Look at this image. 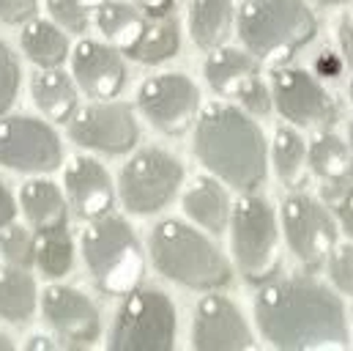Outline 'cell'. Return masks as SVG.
Segmentation results:
<instances>
[{
  "label": "cell",
  "instance_id": "6da1fadb",
  "mask_svg": "<svg viewBox=\"0 0 353 351\" xmlns=\"http://www.w3.org/2000/svg\"><path fill=\"white\" fill-rule=\"evenodd\" d=\"M255 316L265 341L276 349L299 351L348 343L343 302L321 283L304 277L263 283Z\"/></svg>",
  "mask_w": 353,
  "mask_h": 351
},
{
  "label": "cell",
  "instance_id": "7a4b0ae2",
  "mask_svg": "<svg viewBox=\"0 0 353 351\" xmlns=\"http://www.w3.org/2000/svg\"><path fill=\"white\" fill-rule=\"evenodd\" d=\"M194 151L211 173L225 178L239 192H252L263 184V135L236 107L211 104L203 110L194 132Z\"/></svg>",
  "mask_w": 353,
  "mask_h": 351
},
{
  "label": "cell",
  "instance_id": "3957f363",
  "mask_svg": "<svg viewBox=\"0 0 353 351\" xmlns=\"http://www.w3.org/2000/svg\"><path fill=\"white\" fill-rule=\"evenodd\" d=\"M151 258L162 274L197 291L230 283V266L222 253L178 220H165L151 231Z\"/></svg>",
  "mask_w": 353,
  "mask_h": 351
},
{
  "label": "cell",
  "instance_id": "277c9868",
  "mask_svg": "<svg viewBox=\"0 0 353 351\" xmlns=\"http://www.w3.org/2000/svg\"><path fill=\"white\" fill-rule=\"evenodd\" d=\"M318 25L304 0H247L239 11V33L258 58L282 61L301 50Z\"/></svg>",
  "mask_w": 353,
  "mask_h": 351
},
{
  "label": "cell",
  "instance_id": "5b68a950",
  "mask_svg": "<svg viewBox=\"0 0 353 351\" xmlns=\"http://www.w3.org/2000/svg\"><path fill=\"white\" fill-rule=\"evenodd\" d=\"M83 253L104 294H132L143 280V253L126 220L96 217L83 234Z\"/></svg>",
  "mask_w": 353,
  "mask_h": 351
},
{
  "label": "cell",
  "instance_id": "8992f818",
  "mask_svg": "<svg viewBox=\"0 0 353 351\" xmlns=\"http://www.w3.org/2000/svg\"><path fill=\"white\" fill-rule=\"evenodd\" d=\"M176 338L173 302L159 291H132L123 302L110 349L115 351H170Z\"/></svg>",
  "mask_w": 353,
  "mask_h": 351
},
{
  "label": "cell",
  "instance_id": "52a82bcc",
  "mask_svg": "<svg viewBox=\"0 0 353 351\" xmlns=\"http://www.w3.org/2000/svg\"><path fill=\"white\" fill-rule=\"evenodd\" d=\"M233 250L244 277L268 283L279 269V236L271 206L261 198H241L233 211Z\"/></svg>",
  "mask_w": 353,
  "mask_h": 351
},
{
  "label": "cell",
  "instance_id": "ba28073f",
  "mask_svg": "<svg viewBox=\"0 0 353 351\" xmlns=\"http://www.w3.org/2000/svg\"><path fill=\"white\" fill-rule=\"evenodd\" d=\"M183 178V168L173 154L159 149H145L134 154L121 173V198L129 211L151 214L159 211Z\"/></svg>",
  "mask_w": 353,
  "mask_h": 351
},
{
  "label": "cell",
  "instance_id": "9c48e42d",
  "mask_svg": "<svg viewBox=\"0 0 353 351\" xmlns=\"http://www.w3.org/2000/svg\"><path fill=\"white\" fill-rule=\"evenodd\" d=\"M282 225L290 250L307 269H321L337 247V228L326 209L307 195H290L282 203Z\"/></svg>",
  "mask_w": 353,
  "mask_h": 351
},
{
  "label": "cell",
  "instance_id": "30bf717a",
  "mask_svg": "<svg viewBox=\"0 0 353 351\" xmlns=\"http://www.w3.org/2000/svg\"><path fill=\"white\" fill-rule=\"evenodd\" d=\"M58 135L36 118H3L0 121V162L14 171L44 173L61 165Z\"/></svg>",
  "mask_w": 353,
  "mask_h": 351
},
{
  "label": "cell",
  "instance_id": "8fae6325",
  "mask_svg": "<svg viewBox=\"0 0 353 351\" xmlns=\"http://www.w3.org/2000/svg\"><path fill=\"white\" fill-rule=\"evenodd\" d=\"M197 88L181 75H159L140 88V107L148 121L165 135H181L197 113Z\"/></svg>",
  "mask_w": 353,
  "mask_h": 351
},
{
  "label": "cell",
  "instance_id": "7c38bea8",
  "mask_svg": "<svg viewBox=\"0 0 353 351\" xmlns=\"http://www.w3.org/2000/svg\"><path fill=\"white\" fill-rule=\"evenodd\" d=\"M69 135L85 149L123 154L137 143V121L126 104H96L72 121Z\"/></svg>",
  "mask_w": 353,
  "mask_h": 351
},
{
  "label": "cell",
  "instance_id": "4fadbf2b",
  "mask_svg": "<svg viewBox=\"0 0 353 351\" xmlns=\"http://www.w3.org/2000/svg\"><path fill=\"white\" fill-rule=\"evenodd\" d=\"M271 86H274L276 110L293 124L310 126V124H329L332 118H337V107L332 96L301 69H276Z\"/></svg>",
  "mask_w": 353,
  "mask_h": 351
},
{
  "label": "cell",
  "instance_id": "5bb4252c",
  "mask_svg": "<svg viewBox=\"0 0 353 351\" xmlns=\"http://www.w3.org/2000/svg\"><path fill=\"white\" fill-rule=\"evenodd\" d=\"M255 341L241 319L239 307L225 296H205L194 313V349L200 351H244Z\"/></svg>",
  "mask_w": 353,
  "mask_h": 351
},
{
  "label": "cell",
  "instance_id": "9a60e30c",
  "mask_svg": "<svg viewBox=\"0 0 353 351\" xmlns=\"http://www.w3.org/2000/svg\"><path fill=\"white\" fill-rule=\"evenodd\" d=\"M50 327L74 346H88L99 338V313L85 294L69 285H50L41 299Z\"/></svg>",
  "mask_w": 353,
  "mask_h": 351
},
{
  "label": "cell",
  "instance_id": "2e32d148",
  "mask_svg": "<svg viewBox=\"0 0 353 351\" xmlns=\"http://www.w3.org/2000/svg\"><path fill=\"white\" fill-rule=\"evenodd\" d=\"M72 66H74V77H77L80 88L93 99H112L126 80L121 55L112 47L99 44V41L77 44Z\"/></svg>",
  "mask_w": 353,
  "mask_h": 351
},
{
  "label": "cell",
  "instance_id": "e0dca14e",
  "mask_svg": "<svg viewBox=\"0 0 353 351\" xmlns=\"http://www.w3.org/2000/svg\"><path fill=\"white\" fill-rule=\"evenodd\" d=\"M66 192L72 198L74 211L83 220L104 217L112 209V181L107 171L88 157H80L66 171Z\"/></svg>",
  "mask_w": 353,
  "mask_h": 351
},
{
  "label": "cell",
  "instance_id": "ac0fdd59",
  "mask_svg": "<svg viewBox=\"0 0 353 351\" xmlns=\"http://www.w3.org/2000/svg\"><path fill=\"white\" fill-rule=\"evenodd\" d=\"M312 171L326 181L329 200L353 181V157L345 149V143L334 132H321L312 140V149L307 151Z\"/></svg>",
  "mask_w": 353,
  "mask_h": 351
},
{
  "label": "cell",
  "instance_id": "d6986e66",
  "mask_svg": "<svg viewBox=\"0 0 353 351\" xmlns=\"http://www.w3.org/2000/svg\"><path fill=\"white\" fill-rule=\"evenodd\" d=\"M33 99L39 110L58 124L72 121L77 107V91L58 66H47L41 75L33 77Z\"/></svg>",
  "mask_w": 353,
  "mask_h": 351
},
{
  "label": "cell",
  "instance_id": "ffe728a7",
  "mask_svg": "<svg viewBox=\"0 0 353 351\" xmlns=\"http://www.w3.org/2000/svg\"><path fill=\"white\" fill-rule=\"evenodd\" d=\"M19 198H22L25 217L30 220V225L36 231H44L52 225H66V214H69L66 198L61 195V189L52 181H44V178L28 181L22 187Z\"/></svg>",
  "mask_w": 353,
  "mask_h": 351
},
{
  "label": "cell",
  "instance_id": "44dd1931",
  "mask_svg": "<svg viewBox=\"0 0 353 351\" xmlns=\"http://www.w3.org/2000/svg\"><path fill=\"white\" fill-rule=\"evenodd\" d=\"M178 53V25L170 17H151L143 22L134 41L126 47V55L143 64H159Z\"/></svg>",
  "mask_w": 353,
  "mask_h": 351
},
{
  "label": "cell",
  "instance_id": "7402d4cb",
  "mask_svg": "<svg viewBox=\"0 0 353 351\" xmlns=\"http://www.w3.org/2000/svg\"><path fill=\"white\" fill-rule=\"evenodd\" d=\"M233 22V3L230 0H192V39L200 50L219 47Z\"/></svg>",
  "mask_w": 353,
  "mask_h": 351
},
{
  "label": "cell",
  "instance_id": "603a6c76",
  "mask_svg": "<svg viewBox=\"0 0 353 351\" xmlns=\"http://www.w3.org/2000/svg\"><path fill=\"white\" fill-rule=\"evenodd\" d=\"M183 209L186 214L200 222L203 228H208L211 234H222L225 231V220H228V200L225 192L216 181L211 178H197L186 195H183Z\"/></svg>",
  "mask_w": 353,
  "mask_h": 351
},
{
  "label": "cell",
  "instance_id": "cb8c5ba5",
  "mask_svg": "<svg viewBox=\"0 0 353 351\" xmlns=\"http://www.w3.org/2000/svg\"><path fill=\"white\" fill-rule=\"evenodd\" d=\"M36 310V283L33 277L19 269L8 266L0 272V319L22 324Z\"/></svg>",
  "mask_w": 353,
  "mask_h": 351
},
{
  "label": "cell",
  "instance_id": "d4e9b609",
  "mask_svg": "<svg viewBox=\"0 0 353 351\" xmlns=\"http://www.w3.org/2000/svg\"><path fill=\"white\" fill-rule=\"evenodd\" d=\"M22 50L28 53V58L39 66H61L63 58L69 55V41L66 36L44 19H30L22 30Z\"/></svg>",
  "mask_w": 353,
  "mask_h": 351
},
{
  "label": "cell",
  "instance_id": "484cf974",
  "mask_svg": "<svg viewBox=\"0 0 353 351\" xmlns=\"http://www.w3.org/2000/svg\"><path fill=\"white\" fill-rule=\"evenodd\" d=\"M255 72H258V64L250 55L228 47L216 50L205 64V77L216 93H236V88Z\"/></svg>",
  "mask_w": 353,
  "mask_h": 351
},
{
  "label": "cell",
  "instance_id": "4316f807",
  "mask_svg": "<svg viewBox=\"0 0 353 351\" xmlns=\"http://www.w3.org/2000/svg\"><path fill=\"white\" fill-rule=\"evenodd\" d=\"M274 165H276L279 181L290 189H296L307 181V165H310L307 146L293 129H285V126L276 129V135H274Z\"/></svg>",
  "mask_w": 353,
  "mask_h": 351
},
{
  "label": "cell",
  "instance_id": "83f0119b",
  "mask_svg": "<svg viewBox=\"0 0 353 351\" xmlns=\"http://www.w3.org/2000/svg\"><path fill=\"white\" fill-rule=\"evenodd\" d=\"M74 261V247L66 225H52L36 236V263L47 277H63Z\"/></svg>",
  "mask_w": 353,
  "mask_h": 351
},
{
  "label": "cell",
  "instance_id": "f1b7e54d",
  "mask_svg": "<svg viewBox=\"0 0 353 351\" xmlns=\"http://www.w3.org/2000/svg\"><path fill=\"white\" fill-rule=\"evenodd\" d=\"M96 22L104 30V36H110L112 41H118L123 50L134 41V36L143 28V17L137 14L134 6L129 3H115V0H101L99 11H96Z\"/></svg>",
  "mask_w": 353,
  "mask_h": 351
},
{
  "label": "cell",
  "instance_id": "f546056e",
  "mask_svg": "<svg viewBox=\"0 0 353 351\" xmlns=\"http://www.w3.org/2000/svg\"><path fill=\"white\" fill-rule=\"evenodd\" d=\"M0 253L6 256V261L11 266L28 269L30 263H36V239L17 225H6L0 234Z\"/></svg>",
  "mask_w": 353,
  "mask_h": 351
},
{
  "label": "cell",
  "instance_id": "4dcf8cb0",
  "mask_svg": "<svg viewBox=\"0 0 353 351\" xmlns=\"http://www.w3.org/2000/svg\"><path fill=\"white\" fill-rule=\"evenodd\" d=\"M19 91V64L17 55L0 41V115L14 104Z\"/></svg>",
  "mask_w": 353,
  "mask_h": 351
},
{
  "label": "cell",
  "instance_id": "1f68e13d",
  "mask_svg": "<svg viewBox=\"0 0 353 351\" xmlns=\"http://www.w3.org/2000/svg\"><path fill=\"white\" fill-rule=\"evenodd\" d=\"M47 8L52 19L72 33H83L88 28V11L83 0H47Z\"/></svg>",
  "mask_w": 353,
  "mask_h": 351
},
{
  "label": "cell",
  "instance_id": "d6a6232c",
  "mask_svg": "<svg viewBox=\"0 0 353 351\" xmlns=\"http://www.w3.org/2000/svg\"><path fill=\"white\" fill-rule=\"evenodd\" d=\"M233 96H239V102H241L250 113H255V115H265V113H268V104H271V99H268V88H265L263 80L258 77V72L250 75L241 86L236 88Z\"/></svg>",
  "mask_w": 353,
  "mask_h": 351
},
{
  "label": "cell",
  "instance_id": "836d02e7",
  "mask_svg": "<svg viewBox=\"0 0 353 351\" xmlns=\"http://www.w3.org/2000/svg\"><path fill=\"white\" fill-rule=\"evenodd\" d=\"M329 274L334 280V285L345 294H353V247L351 245H343V247H334L332 256H329Z\"/></svg>",
  "mask_w": 353,
  "mask_h": 351
},
{
  "label": "cell",
  "instance_id": "e575fe53",
  "mask_svg": "<svg viewBox=\"0 0 353 351\" xmlns=\"http://www.w3.org/2000/svg\"><path fill=\"white\" fill-rule=\"evenodd\" d=\"M36 17V0H0V22L19 25Z\"/></svg>",
  "mask_w": 353,
  "mask_h": 351
},
{
  "label": "cell",
  "instance_id": "d590c367",
  "mask_svg": "<svg viewBox=\"0 0 353 351\" xmlns=\"http://www.w3.org/2000/svg\"><path fill=\"white\" fill-rule=\"evenodd\" d=\"M337 217L343 220V225H345V231L353 236V187L348 184V187H343L337 195ZM332 198V200H334Z\"/></svg>",
  "mask_w": 353,
  "mask_h": 351
},
{
  "label": "cell",
  "instance_id": "8d00e7d4",
  "mask_svg": "<svg viewBox=\"0 0 353 351\" xmlns=\"http://www.w3.org/2000/svg\"><path fill=\"white\" fill-rule=\"evenodd\" d=\"M14 214H17V206H14V198H11V192L0 184V228H6V225H11V220H14Z\"/></svg>",
  "mask_w": 353,
  "mask_h": 351
},
{
  "label": "cell",
  "instance_id": "74e56055",
  "mask_svg": "<svg viewBox=\"0 0 353 351\" xmlns=\"http://www.w3.org/2000/svg\"><path fill=\"white\" fill-rule=\"evenodd\" d=\"M134 6H140L148 17H168L173 8V0H134Z\"/></svg>",
  "mask_w": 353,
  "mask_h": 351
},
{
  "label": "cell",
  "instance_id": "f35d334b",
  "mask_svg": "<svg viewBox=\"0 0 353 351\" xmlns=\"http://www.w3.org/2000/svg\"><path fill=\"white\" fill-rule=\"evenodd\" d=\"M340 47H343L345 64L353 69V25L351 22H343V25H340Z\"/></svg>",
  "mask_w": 353,
  "mask_h": 351
},
{
  "label": "cell",
  "instance_id": "ab89813d",
  "mask_svg": "<svg viewBox=\"0 0 353 351\" xmlns=\"http://www.w3.org/2000/svg\"><path fill=\"white\" fill-rule=\"evenodd\" d=\"M321 64H323V66H321V69H323V72H326V75H337V72H340V66H337V58H334V61H332V58H329V55H326V58H323V61H321Z\"/></svg>",
  "mask_w": 353,
  "mask_h": 351
},
{
  "label": "cell",
  "instance_id": "60d3db41",
  "mask_svg": "<svg viewBox=\"0 0 353 351\" xmlns=\"http://www.w3.org/2000/svg\"><path fill=\"white\" fill-rule=\"evenodd\" d=\"M11 349H14V343L6 335H0V351H11Z\"/></svg>",
  "mask_w": 353,
  "mask_h": 351
},
{
  "label": "cell",
  "instance_id": "b9f144b4",
  "mask_svg": "<svg viewBox=\"0 0 353 351\" xmlns=\"http://www.w3.org/2000/svg\"><path fill=\"white\" fill-rule=\"evenodd\" d=\"M83 3H101V0H83Z\"/></svg>",
  "mask_w": 353,
  "mask_h": 351
},
{
  "label": "cell",
  "instance_id": "7bdbcfd3",
  "mask_svg": "<svg viewBox=\"0 0 353 351\" xmlns=\"http://www.w3.org/2000/svg\"><path fill=\"white\" fill-rule=\"evenodd\" d=\"M351 146H353V124H351Z\"/></svg>",
  "mask_w": 353,
  "mask_h": 351
},
{
  "label": "cell",
  "instance_id": "ee69618b",
  "mask_svg": "<svg viewBox=\"0 0 353 351\" xmlns=\"http://www.w3.org/2000/svg\"><path fill=\"white\" fill-rule=\"evenodd\" d=\"M326 3H340V0H326Z\"/></svg>",
  "mask_w": 353,
  "mask_h": 351
},
{
  "label": "cell",
  "instance_id": "f6af8a7d",
  "mask_svg": "<svg viewBox=\"0 0 353 351\" xmlns=\"http://www.w3.org/2000/svg\"><path fill=\"white\" fill-rule=\"evenodd\" d=\"M351 96H353V86H351Z\"/></svg>",
  "mask_w": 353,
  "mask_h": 351
}]
</instances>
